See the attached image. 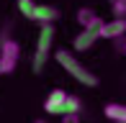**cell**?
<instances>
[{
    "instance_id": "cell-11",
    "label": "cell",
    "mask_w": 126,
    "mask_h": 123,
    "mask_svg": "<svg viewBox=\"0 0 126 123\" xmlns=\"http://www.w3.org/2000/svg\"><path fill=\"white\" fill-rule=\"evenodd\" d=\"M33 0H18V10H21V15H26V18H33Z\"/></svg>"
},
{
    "instance_id": "cell-14",
    "label": "cell",
    "mask_w": 126,
    "mask_h": 123,
    "mask_svg": "<svg viewBox=\"0 0 126 123\" xmlns=\"http://www.w3.org/2000/svg\"><path fill=\"white\" fill-rule=\"evenodd\" d=\"M33 123H47V121H41V118H39V121H33Z\"/></svg>"
},
{
    "instance_id": "cell-3",
    "label": "cell",
    "mask_w": 126,
    "mask_h": 123,
    "mask_svg": "<svg viewBox=\"0 0 126 123\" xmlns=\"http://www.w3.org/2000/svg\"><path fill=\"white\" fill-rule=\"evenodd\" d=\"M21 62V44L13 38H0V74H10L16 72Z\"/></svg>"
},
{
    "instance_id": "cell-10",
    "label": "cell",
    "mask_w": 126,
    "mask_h": 123,
    "mask_svg": "<svg viewBox=\"0 0 126 123\" xmlns=\"http://www.w3.org/2000/svg\"><path fill=\"white\" fill-rule=\"evenodd\" d=\"M80 105H82V103H80V98H75V95H67L64 108H62V115H64V113H80V110H82Z\"/></svg>"
},
{
    "instance_id": "cell-15",
    "label": "cell",
    "mask_w": 126,
    "mask_h": 123,
    "mask_svg": "<svg viewBox=\"0 0 126 123\" xmlns=\"http://www.w3.org/2000/svg\"><path fill=\"white\" fill-rule=\"evenodd\" d=\"M116 123H126V118H124V121H116Z\"/></svg>"
},
{
    "instance_id": "cell-9",
    "label": "cell",
    "mask_w": 126,
    "mask_h": 123,
    "mask_svg": "<svg viewBox=\"0 0 126 123\" xmlns=\"http://www.w3.org/2000/svg\"><path fill=\"white\" fill-rule=\"evenodd\" d=\"M103 113H106V118L113 121V123H116V121H124L126 118V105H121V103H108Z\"/></svg>"
},
{
    "instance_id": "cell-2",
    "label": "cell",
    "mask_w": 126,
    "mask_h": 123,
    "mask_svg": "<svg viewBox=\"0 0 126 123\" xmlns=\"http://www.w3.org/2000/svg\"><path fill=\"white\" fill-rule=\"evenodd\" d=\"M51 46H54V26L51 23H41V31H39V38H36V49H33V59H31V69L33 74L44 69L49 54H51Z\"/></svg>"
},
{
    "instance_id": "cell-12",
    "label": "cell",
    "mask_w": 126,
    "mask_h": 123,
    "mask_svg": "<svg viewBox=\"0 0 126 123\" xmlns=\"http://www.w3.org/2000/svg\"><path fill=\"white\" fill-rule=\"evenodd\" d=\"M113 15L116 18H126V0H113Z\"/></svg>"
},
{
    "instance_id": "cell-8",
    "label": "cell",
    "mask_w": 126,
    "mask_h": 123,
    "mask_svg": "<svg viewBox=\"0 0 126 123\" xmlns=\"http://www.w3.org/2000/svg\"><path fill=\"white\" fill-rule=\"evenodd\" d=\"M75 18H77V23H80V28H100V26H103V21H100V15L95 13L93 8H80Z\"/></svg>"
},
{
    "instance_id": "cell-5",
    "label": "cell",
    "mask_w": 126,
    "mask_h": 123,
    "mask_svg": "<svg viewBox=\"0 0 126 123\" xmlns=\"http://www.w3.org/2000/svg\"><path fill=\"white\" fill-rule=\"evenodd\" d=\"M64 100H67V92L57 87V90H51V92H49V98L44 100V110H47V113H51V115H62Z\"/></svg>"
},
{
    "instance_id": "cell-1",
    "label": "cell",
    "mask_w": 126,
    "mask_h": 123,
    "mask_svg": "<svg viewBox=\"0 0 126 123\" xmlns=\"http://www.w3.org/2000/svg\"><path fill=\"white\" fill-rule=\"evenodd\" d=\"M54 59H57V64H62V69H64L67 74L75 77L80 85H85V87H98V85H100L98 74L90 72L85 64H80L77 57L70 51V49H57V51H54Z\"/></svg>"
},
{
    "instance_id": "cell-13",
    "label": "cell",
    "mask_w": 126,
    "mask_h": 123,
    "mask_svg": "<svg viewBox=\"0 0 126 123\" xmlns=\"http://www.w3.org/2000/svg\"><path fill=\"white\" fill-rule=\"evenodd\" d=\"M62 123H82V115L80 113H64L62 115Z\"/></svg>"
},
{
    "instance_id": "cell-4",
    "label": "cell",
    "mask_w": 126,
    "mask_h": 123,
    "mask_svg": "<svg viewBox=\"0 0 126 123\" xmlns=\"http://www.w3.org/2000/svg\"><path fill=\"white\" fill-rule=\"evenodd\" d=\"M98 38H100V28H82L72 38V46H75V51H88Z\"/></svg>"
},
{
    "instance_id": "cell-7",
    "label": "cell",
    "mask_w": 126,
    "mask_h": 123,
    "mask_svg": "<svg viewBox=\"0 0 126 123\" xmlns=\"http://www.w3.org/2000/svg\"><path fill=\"white\" fill-rule=\"evenodd\" d=\"M59 15H62L59 8H54V5H44V3H36V5H33V18H31V21H39V23H54Z\"/></svg>"
},
{
    "instance_id": "cell-6",
    "label": "cell",
    "mask_w": 126,
    "mask_h": 123,
    "mask_svg": "<svg viewBox=\"0 0 126 123\" xmlns=\"http://www.w3.org/2000/svg\"><path fill=\"white\" fill-rule=\"evenodd\" d=\"M126 33V18H113V21H103L100 26V38H121Z\"/></svg>"
}]
</instances>
